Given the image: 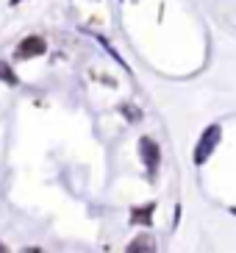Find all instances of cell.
<instances>
[{
    "label": "cell",
    "mask_w": 236,
    "mask_h": 253,
    "mask_svg": "<svg viewBox=\"0 0 236 253\" xmlns=\"http://www.w3.org/2000/svg\"><path fill=\"white\" fill-rule=\"evenodd\" d=\"M217 142H220V128L217 126H211L206 131V134H203V139L197 142V148H195V162H206L208 156H211V150H214V145Z\"/></svg>",
    "instance_id": "cell-1"
},
{
    "label": "cell",
    "mask_w": 236,
    "mask_h": 253,
    "mask_svg": "<svg viewBox=\"0 0 236 253\" xmlns=\"http://www.w3.org/2000/svg\"><path fill=\"white\" fill-rule=\"evenodd\" d=\"M47 50V42L42 37H25L17 45V59H34V56H42Z\"/></svg>",
    "instance_id": "cell-2"
},
{
    "label": "cell",
    "mask_w": 236,
    "mask_h": 253,
    "mask_svg": "<svg viewBox=\"0 0 236 253\" xmlns=\"http://www.w3.org/2000/svg\"><path fill=\"white\" fill-rule=\"evenodd\" d=\"M139 150H142V159H145V164H148V170L153 172L156 167H158V145H156L153 139H145L139 142Z\"/></svg>",
    "instance_id": "cell-3"
},
{
    "label": "cell",
    "mask_w": 236,
    "mask_h": 253,
    "mask_svg": "<svg viewBox=\"0 0 236 253\" xmlns=\"http://www.w3.org/2000/svg\"><path fill=\"white\" fill-rule=\"evenodd\" d=\"M128 251L131 253H136V251H156V239L153 237H136L131 245H128Z\"/></svg>",
    "instance_id": "cell-4"
},
{
    "label": "cell",
    "mask_w": 236,
    "mask_h": 253,
    "mask_svg": "<svg viewBox=\"0 0 236 253\" xmlns=\"http://www.w3.org/2000/svg\"><path fill=\"white\" fill-rule=\"evenodd\" d=\"M150 211H153V206H145V209H133V214H131V223L148 225V223H150Z\"/></svg>",
    "instance_id": "cell-5"
},
{
    "label": "cell",
    "mask_w": 236,
    "mask_h": 253,
    "mask_svg": "<svg viewBox=\"0 0 236 253\" xmlns=\"http://www.w3.org/2000/svg\"><path fill=\"white\" fill-rule=\"evenodd\" d=\"M0 81H6L8 86H17V75H14V70L8 67L6 61H0Z\"/></svg>",
    "instance_id": "cell-6"
},
{
    "label": "cell",
    "mask_w": 236,
    "mask_h": 253,
    "mask_svg": "<svg viewBox=\"0 0 236 253\" xmlns=\"http://www.w3.org/2000/svg\"><path fill=\"white\" fill-rule=\"evenodd\" d=\"M17 3H22V0H11V6H17Z\"/></svg>",
    "instance_id": "cell-7"
}]
</instances>
